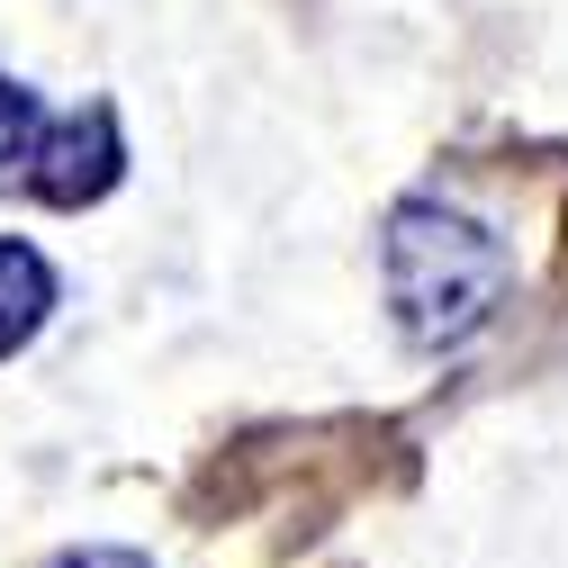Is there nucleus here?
Here are the masks:
<instances>
[{
	"label": "nucleus",
	"mask_w": 568,
	"mask_h": 568,
	"mask_svg": "<svg viewBox=\"0 0 568 568\" xmlns=\"http://www.w3.org/2000/svg\"><path fill=\"white\" fill-rule=\"evenodd\" d=\"M37 135H45L37 91H28V82H0V190H10V181H28V163H37Z\"/></svg>",
	"instance_id": "20e7f679"
},
{
	"label": "nucleus",
	"mask_w": 568,
	"mask_h": 568,
	"mask_svg": "<svg viewBox=\"0 0 568 568\" xmlns=\"http://www.w3.org/2000/svg\"><path fill=\"white\" fill-rule=\"evenodd\" d=\"M118 172H126V145H118V118L109 109H82V118H63L54 135H37V163H28L37 199H54V207L109 199Z\"/></svg>",
	"instance_id": "f03ea898"
},
{
	"label": "nucleus",
	"mask_w": 568,
	"mask_h": 568,
	"mask_svg": "<svg viewBox=\"0 0 568 568\" xmlns=\"http://www.w3.org/2000/svg\"><path fill=\"white\" fill-rule=\"evenodd\" d=\"M54 568H154L145 550H118V541H82V550H63Z\"/></svg>",
	"instance_id": "39448f33"
},
{
	"label": "nucleus",
	"mask_w": 568,
	"mask_h": 568,
	"mask_svg": "<svg viewBox=\"0 0 568 568\" xmlns=\"http://www.w3.org/2000/svg\"><path fill=\"white\" fill-rule=\"evenodd\" d=\"M45 307H54V271H45V253H37V244H10V235H0V352L37 343Z\"/></svg>",
	"instance_id": "7ed1b4c3"
},
{
	"label": "nucleus",
	"mask_w": 568,
	"mask_h": 568,
	"mask_svg": "<svg viewBox=\"0 0 568 568\" xmlns=\"http://www.w3.org/2000/svg\"><path fill=\"white\" fill-rule=\"evenodd\" d=\"M515 280V253L443 199H406L388 217V307L415 343H469Z\"/></svg>",
	"instance_id": "f257e3e1"
}]
</instances>
